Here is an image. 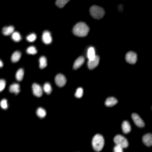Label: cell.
I'll use <instances>...</instances> for the list:
<instances>
[{
	"label": "cell",
	"mask_w": 152,
	"mask_h": 152,
	"mask_svg": "<svg viewBox=\"0 0 152 152\" xmlns=\"http://www.w3.org/2000/svg\"><path fill=\"white\" fill-rule=\"evenodd\" d=\"M88 32H89V28L84 23H77L73 29V33L79 37H84L88 35Z\"/></svg>",
	"instance_id": "6da1fadb"
},
{
	"label": "cell",
	"mask_w": 152,
	"mask_h": 152,
	"mask_svg": "<svg viewBox=\"0 0 152 152\" xmlns=\"http://www.w3.org/2000/svg\"><path fill=\"white\" fill-rule=\"evenodd\" d=\"M92 145H93V149L95 151H101L104 149V145H105V139L101 134H95L93 140H92Z\"/></svg>",
	"instance_id": "7a4b0ae2"
},
{
	"label": "cell",
	"mask_w": 152,
	"mask_h": 152,
	"mask_svg": "<svg viewBox=\"0 0 152 152\" xmlns=\"http://www.w3.org/2000/svg\"><path fill=\"white\" fill-rule=\"evenodd\" d=\"M91 16L95 19H101L105 16V10L100 6H92L91 7Z\"/></svg>",
	"instance_id": "3957f363"
},
{
	"label": "cell",
	"mask_w": 152,
	"mask_h": 152,
	"mask_svg": "<svg viewBox=\"0 0 152 152\" xmlns=\"http://www.w3.org/2000/svg\"><path fill=\"white\" fill-rule=\"evenodd\" d=\"M114 143H115V145H120L122 147H127L129 146L127 139L124 138L122 135H115V137H114Z\"/></svg>",
	"instance_id": "277c9868"
},
{
	"label": "cell",
	"mask_w": 152,
	"mask_h": 152,
	"mask_svg": "<svg viewBox=\"0 0 152 152\" xmlns=\"http://www.w3.org/2000/svg\"><path fill=\"white\" fill-rule=\"evenodd\" d=\"M32 92H33L35 96H37V97H41V96L43 95L44 89H43V88H42L39 84H38V83H33V84H32Z\"/></svg>",
	"instance_id": "5b68a950"
},
{
	"label": "cell",
	"mask_w": 152,
	"mask_h": 152,
	"mask_svg": "<svg viewBox=\"0 0 152 152\" xmlns=\"http://www.w3.org/2000/svg\"><path fill=\"white\" fill-rule=\"evenodd\" d=\"M55 82H56V84L58 87H63L67 82V77L63 74H57L56 77H55Z\"/></svg>",
	"instance_id": "8992f818"
},
{
	"label": "cell",
	"mask_w": 152,
	"mask_h": 152,
	"mask_svg": "<svg viewBox=\"0 0 152 152\" xmlns=\"http://www.w3.org/2000/svg\"><path fill=\"white\" fill-rule=\"evenodd\" d=\"M132 119H133L134 124L138 126V127H144V126H145V122L143 121V119H142L140 117H139V114L133 113V114H132Z\"/></svg>",
	"instance_id": "52a82bcc"
},
{
	"label": "cell",
	"mask_w": 152,
	"mask_h": 152,
	"mask_svg": "<svg viewBox=\"0 0 152 152\" xmlns=\"http://www.w3.org/2000/svg\"><path fill=\"white\" fill-rule=\"evenodd\" d=\"M126 62L130 63V64H134L137 62V54L133 51H130L126 54Z\"/></svg>",
	"instance_id": "ba28073f"
},
{
	"label": "cell",
	"mask_w": 152,
	"mask_h": 152,
	"mask_svg": "<svg viewBox=\"0 0 152 152\" xmlns=\"http://www.w3.org/2000/svg\"><path fill=\"white\" fill-rule=\"evenodd\" d=\"M99 62H100V57L96 55L93 59H89V61H88V68H89V69H94L95 67H97Z\"/></svg>",
	"instance_id": "9c48e42d"
},
{
	"label": "cell",
	"mask_w": 152,
	"mask_h": 152,
	"mask_svg": "<svg viewBox=\"0 0 152 152\" xmlns=\"http://www.w3.org/2000/svg\"><path fill=\"white\" fill-rule=\"evenodd\" d=\"M143 143L146 146H152V133H146L143 135Z\"/></svg>",
	"instance_id": "30bf717a"
},
{
	"label": "cell",
	"mask_w": 152,
	"mask_h": 152,
	"mask_svg": "<svg viewBox=\"0 0 152 152\" xmlns=\"http://www.w3.org/2000/svg\"><path fill=\"white\" fill-rule=\"evenodd\" d=\"M43 42L45 44H50L53 42V38H51V33H50L49 31H44L43 32Z\"/></svg>",
	"instance_id": "8fae6325"
},
{
	"label": "cell",
	"mask_w": 152,
	"mask_h": 152,
	"mask_svg": "<svg viewBox=\"0 0 152 152\" xmlns=\"http://www.w3.org/2000/svg\"><path fill=\"white\" fill-rule=\"evenodd\" d=\"M117 104H118V100H117L115 97H113V96H111V97H107L106 102H105V105H106L107 107H112V106L117 105Z\"/></svg>",
	"instance_id": "7c38bea8"
},
{
	"label": "cell",
	"mask_w": 152,
	"mask_h": 152,
	"mask_svg": "<svg viewBox=\"0 0 152 152\" xmlns=\"http://www.w3.org/2000/svg\"><path fill=\"white\" fill-rule=\"evenodd\" d=\"M95 56H96V54H95V48L89 46V48H88V50H87V57L89 58V59H93Z\"/></svg>",
	"instance_id": "4fadbf2b"
},
{
	"label": "cell",
	"mask_w": 152,
	"mask_h": 152,
	"mask_svg": "<svg viewBox=\"0 0 152 152\" xmlns=\"http://www.w3.org/2000/svg\"><path fill=\"white\" fill-rule=\"evenodd\" d=\"M83 63H84V57H79L77 59H76V61L74 62V67H73V68H74L75 70H76V69H79V68L83 64Z\"/></svg>",
	"instance_id": "5bb4252c"
},
{
	"label": "cell",
	"mask_w": 152,
	"mask_h": 152,
	"mask_svg": "<svg viewBox=\"0 0 152 152\" xmlns=\"http://www.w3.org/2000/svg\"><path fill=\"white\" fill-rule=\"evenodd\" d=\"M10 92H11V93H13V94H19V92H20V87H19V84H17V83L11 84V86H10Z\"/></svg>",
	"instance_id": "9a60e30c"
},
{
	"label": "cell",
	"mask_w": 152,
	"mask_h": 152,
	"mask_svg": "<svg viewBox=\"0 0 152 152\" xmlns=\"http://www.w3.org/2000/svg\"><path fill=\"white\" fill-rule=\"evenodd\" d=\"M121 129H122L124 133H130V131H131V125H130V122L125 120V121L122 122V125H121Z\"/></svg>",
	"instance_id": "2e32d148"
},
{
	"label": "cell",
	"mask_w": 152,
	"mask_h": 152,
	"mask_svg": "<svg viewBox=\"0 0 152 152\" xmlns=\"http://www.w3.org/2000/svg\"><path fill=\"white\" fill-rule=\"evenodd\" d=\"M13 32H15V28H13V26H6V28H4V29H3V33H4L5 36L12 35Z\"/></svg>",
	"instance_id": "e0dca14e"
},
{
	"label": "cell",
	"mask_w": 152,
	"mask_h": 152,
	"mask_svg": "<svg viewBox=\"0 0 152 152\" xmlns=\"http://www.w3.org/2000/svg\"><path fill=\"white\" fill-rule=\"evenodd\" d=\"M20 57H21V54H20V51H16V53H13V55H12V57H11V61L13 62V63H16V62H18V61L20 59Z\"/></svg>",
	"instance_id": "ac0fdd59"
},
{
	"label": "cell",
	"mask_w": 152,
	"mask_h": 152,
	"mask_svg": "<svg viewBox=\"0 0 152 152\" xmlns=\"http://www.w3.org/2000/svg\"><path fill=\"white\" fill-rule=\"evenodd\" d=\"M23 77H24V69H19V70L16 73V79H17L18 81H21Z\"/></svg>",
	"instance_id": "d6986e66"
},
{
	"label": "cell",
	"mask_w": 152,
	"mask_h": 152,
	"mask_svg": "<svg viewBox=\"0 0 152 152\" xmlns=\"http://www.w3.org/2000/svg\"><path fill=\"white\" fill-rule=\"evenodd\" d=\"M45 67H46V58H45V56H42L39 58V68L44 69Z\"/></svg>",
	"instance_id": "ffe728a7"
},
{
	"label": "cell",
	"mask_w": 152,
	"mask_h": 152,
	"mask_svg": "<svg viewBox=\"0 0 152 152\" xmlns=\"http://www.w3.org/2000/svg\"><path fill=\"white\" fill-rule=\"evenodd\" d=\"M68 1H69V0H56V6L59 7V8H62V7L66 6V4Z\"/></svg>",
	"instance_id": "44dd1931"
},
{
	"label": "cell",
	"mask_w": 152,
	"mask_h": 152,
	"mask_svg": "<svg viewBox=\"0 0 152 152\" xmlns=\"http://www.w3.org/2000/svg\"><path fill=\"white\" fill-rule=\"evenodd\" d=\"M37 115L39 117V118H44L45 117V114H46V112H45V109L44 108H37Z\"/></svg>",
	"instance_id": "7402d4cb"
},
{
	"label": "cell",
	"mask_w": 152,
	"mask_h": 152,
	"mask_svg": "<svg viewBox=\"0 0 152 152\" xmlns=\"http://www.w3.org/2000/svg\"><path fill=\"white\" fill-rule=\"evenodd\" d=\"M12 39H13L15 42H19V41L21 39V36H20V33L15 31L13 33H12Z\"/></svg>",
	"instance_id": "603a6c76"
},
{
	"label": "cell",
	"mask_w": 152,
	"mask_h": 152,
	"mask_svg": "<svg viewBox=\"0 0 152 152\" xmlns=\"http://www.w3.org/2000/svg\"><path fill=\"white\" fill-rule=\"evenodd\" d=\"M43 89H44V92H45V93H48V94H50V93L53 92V89H51V84L48 83V82L43 86Z\"/></svg>",
	"instance_id": "cb8c5ba5"
},
{
	"label": "cell",
	"mask_w": 152,
	"mask_h": 152,
	"mask_svg": "<svg viewBox=\"0 0 152 152\" xmlns=\"http://www.w3.org/2000/svg\"><path fill=\"white\" fill-rule=\"evenodd\" d=\"M26 51H28V54H30V55H35V54L37 53V49H36L35 46H29Z\"/></svg>",
	"instance_id": "d4e9b609"
},
{
	"label": "cell",
	"mask_w": 152,
	"mask_h": 152,
	"mask_svg": "<svg viewBox=\"0 0 152 152\" xmlns=\"http://www.w3.org/2000/svg\"><path fill=\"white\" fill-rule=\"evenodd\" d=\"M82 94H83V89L82 88H77V89H76V93H75V96L80 99L82 96Z\"/></svg>",
	"instance_id": "484cf974"
},
{
	"label": "cell",
	"mask_w": 152,
	"mask_h": 152,
	"mask_svg": "<svg viewBox=\"0 0 152 152\" xmlns=\"http://www.w3.org/2000/svg\"><path fill=\"white\" fill-rule=\"evenodd\" d=\"M26 39H28L29 42H33V41L36 39V35H35V33H31V35H29V36L26 37Z\"/></svg>",
	"instance_id": "4316f807"
},
{
	"label": "cell",
	"mask_w": 152,
	"mask_h": 152,
	"mask_svg": "<svg viewBox=\"0 0 152 152\" xmlns=\"http://www.w3.org/2000/svg\"><path fill=\"white\" fill-rule=\"evenodd\" d=\"M122 146H120V145H115L114 146V150H113V152H122Z\"/></svg>",
	"instance_id": "83f0119b"
},
{
	"label": "cell",
	"mask_w": 152,
	"mask_h": 152,
	"mask_svg": "<svg viewBox=\"0 0 152 152\" xmlns=\"http://www.w3.org/2000/svg\"><path fill=\"white\" fill-rule=\"evenodd\" d=\"M5 80H0V91H4V88H5Z\"/></svg>",
	"instance_id": "f1b7e54d"
},
{
	"label": "cell",
	"mask_w": 152,
	"mask_h": 152,
	"mask_svg": "<svg viewBox=\"0 0 152 152\" xmlns=\"http://www.w3.org/2000/svg\"><path fill=\"white\" fill-rule=\"evenodd\" d=\"M1 107L4 108V109H6L7 108V101L4 99V100H1Z\"/></svg>",
	"instance_id": "f546056e"
}]
</instances>
